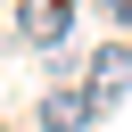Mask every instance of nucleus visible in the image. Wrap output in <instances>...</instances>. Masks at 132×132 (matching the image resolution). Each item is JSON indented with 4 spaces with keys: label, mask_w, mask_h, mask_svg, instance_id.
I'll return each mask as SVG.
<instances>
[{
    "label": "nucleus",
    "mask_w": 132,
    "mask_h": 132,
    "mask_svg": "<svg viewBox=\"0 0 132 132\" xmlns=\"http://www.w3.org/2000/svg\"><path fill=\"white\" fill-rule=\"evenodd\" d=\"M8 16H16V41L25 50H58L66 25H74V0H8Z\"/></svg>",
    "instance_id": "obj_1"
},
{
    "label": "nucleus",
    "mask_w": 132,
    "mask_h": 132,
    "mask_svg": "<svg viewBox=\"0 0 132 132\" xmlns=\"http://www.w3.org/2000/svg\"><path fill=\"white\" fill-rule=\"evenodd\" d=\"M124 91H132V50H124V41L91 50V99H99V107H116Z\"/></svg>",
    "instance_id": "obj_2"
},
{
    "label": "nucleus",
    "mask_w": 132,
    "mask_h": 132,
    "mask_svg": "<svg viewBox=\"0 0 132 132\" xmlns=\"http://www.w3.org/2000/svg\"><path fill=\"white\" fill-rule=\"evenodd\" d=\"M33 116H41V132H91V124H99V99H91V91H50Z\"/></svg>",
    "instance_id": "obj_3"
},
{
    "label": "nucleus",
    "mask_w": 132,
    "mask_h": 132,
    "mask_svg": "<svg viewBox=\"0 0 132 132\" xmlns=\"http://www.w3.org/2000/svg\"><path fill=\"white\" fill-rule=\"evenodd\" d=\"M99 8H107V16H116V25H132V0H99Z\"/></svg>",
    "instance_id": "obj_4"
},
{
    "label": "nucleus",
    "mask_w": 132,
    "mask_h": 132,
    "mask_svg": "<svg viewBox=\"0 0 132 132\" xmlns=\"http://www.w3.org/2000/svg\"><path fill=\"white\" fill-rule=\"evenodd\" d=\"M0 8H8V0H0Z\"/></svg>",
    "instance_id": "obj_5"
}]
</instances>
